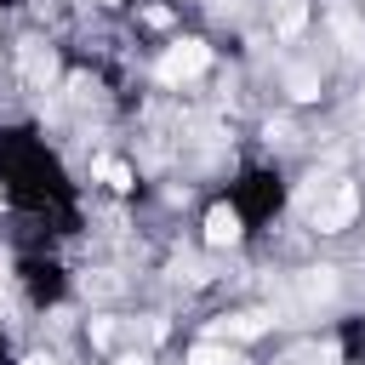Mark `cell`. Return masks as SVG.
I'll use <instances>...</instances> for the list:
<instances>
[{
  "label": "cell",
  "mask_w": 365,
  "mask_h": 365,
  "mask_svg": "<svg viewBox=\"0 0 365 365\" xmlns=\"http://www.w3.org/2000/svg\"><path fill=\"white\" fill-rule=\"evenodd\" d=\"M302 23V0H279V29H297Z\"/></svg>",
  "instance_id": "cell-7"
},
{
  "label": "cell",
  "mask_w": 365,
  "mask_h": 365,
  "mask_svg": "<svg viewBox=\"0 0 365 365\" xmlns=\"http://www.w3.org/2000/svg\"><path fill=\"white\" fill-rule=\"evenodd\" d=\"M211 63V51L200 46V40H177L165 57H160V80H188V74H200Z\"/></svg>",
  "instance_id": "cell-2"
},
{
  "label": "cell",
  "mask_w": 365,
  "mask_h": 365,
  "mask_svg": "<svg viewBox=\"0 0 365 365\" xmlns=\"http://www.w3.org/2000/svg\"><path fill=\"white\" fill-rule=\"evenodd\" d=\"M29 365H51V354H29Z\"/></svg>",
  "instance_id": "cell-9"
},
{
  "label": "cell",
  "mask_w": 365,
  "mask_h": 365,
  "mask_svg": "<svg viewBox=\"0 0 365 365\" xmlns=\"http://www.w3.org/2000/svg\"><path fill=\"white\" fill-rule=\"evenodd\" d=\"M97 177H103L108 188H131V171H125L120 160H97Z\"/></svg>",
  "instance_id": "cell-4"
},
{
  "label": "cell",
  "mask_w": 365,
  "mask_h": 365,
  "mask_svg": "<svg viewBox=\"0 0 365 365\" xmlns=\"http://www.w3.org/2000/svg\"><path fill=\"white\" fill-rule=\"evenodd\" d=\"M114 365H148V359H143V354H125V359H114Z\"/></svg>",
  "instance_id": "cell-8"
},
{
  "label": "cell",
  "mask_w": 365,
  "mask_h": 365,
  "mask_svg": "<svg viewBox=\"0 0 365 365\" xmlns=\"http://www.w3.org/2000/svg\"><path fill=\"white\" fill-rule=\"evenodd\" d=\"M23 68H29L34 80H40V74H51V51H40V46H29V51H23Z\"/></svg>",
  "instance_id": "cell-6"
},
{
  "label": "cell",
  "mask_w": 365,
  "mask_h": 365,
  "mask_svg": "<svg viewBox=\"0 0 365 365\" xmlns=\"http://www.w3.org/2000/svg\"><path fill=\"white\" fill-rule=\"evenodd\" d=\"M188 365H234V354H228V348H211V342H205V348H194V354H188Z\"/></svg>",
  "instance_id": "cell-5"
},
{
  "label": "cell",
  "mask_w": 365,
  "mask_h": 365,
  "mask_svg": "<svg viewBox=\"0 0 365 365\" xmlns=\"http://www.w3.org/2000/svg\"><path fill=\"white\" fill-rule=\"evenodd\" d=\"M108 6H114V0H108Z\"/></svg>",
  "instance_id": "cell-10"
},
{
  "label": "cell",
  "mask_w": 365,
  "mask_h": 365,
  "mask_svg": "<svg viewBox=\"0 0 365 365\" xmlns=\"http://www.w3.org/2000/svg\"><path fill=\"white\" fill-rule=\"evenodd\" d=\"M205 240H211V245H234V240H240V211H234V205H211Z\"/></svg>",
  "instance_id": "cell-3"
},
{
  "label": "cell",
  "mask_w": 365,
  "mask_h": 365,
  "mask_svg": "<svg viewBox=\"0 0 365 365\" xmlns=\"http://www.w3.org/2000/svg\"><path fill=\"white\" fill-rule=\"evenodd\" d=\"M302 211H308V222L314 228H325V234H336V228H348L354 222V211H359V194H354V182H342V177H314V188L302 194Z\"/></svg>",
  "instance_id": "cell-1"
}]
</instances>
